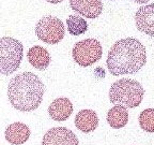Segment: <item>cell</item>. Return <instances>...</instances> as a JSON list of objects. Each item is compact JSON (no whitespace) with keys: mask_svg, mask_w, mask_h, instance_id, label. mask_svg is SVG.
I'll return each instance as SVG.
<instances>
[{"mask_svg":"<svg viewBox=\"0 0 154 145\" xmlns=\"http://www.w3.org/2000/svg\"><path fill=\"white\" fill-rule=\"evenodd\" d=\"M107 121L113 129L123 128L128 121V111L122 105L113 106L107 113Z\"/></svg>","mask_w":154,"mask_h":145,"instance_id":"14","label":"cell"},{"mask_svg":"<svg viewBox=\"0 0 154 145\" xmlns=\"http://www.w3.org/2000/svg\"><path fill=\"white\" fill-rule=\"evenodd\" d=\"M75 125L82 132H92L99 126L97 114L92 110H82L75 117Z\"/></svg>","mask_w":154,"mask_h":145,"instance_id":"12","label":"cell"},{"mask_svg":"<svg viewBox=\"0 0 154 145\" xmlns=\"http://www.w3.org/2000/svg\"><path fill=\"white\" fill-rule=\"evenodd\" d=\"M71 8L87 18H95L103 11L101 0H71Z\"/></svg>","mask_w":154,"mask_h":145,"instance_id":"9","label":"cell"},{"mask_svg":"<svg viewBox=\"0 0 154 145\" xmlns=\"http://www.w3.org/2000/svg\"><path fill=\"white\" fill-rule=\"evenodd\" d=\"M135 2H137V3H140V5H141V3H147L148 1H150V0H134Z\"/></svg>","mask_w":154,"mask_h":145,"instance_id":"18","label":"cell"},{"mask_svg":"<svg viewBox=\"0 0 154 145\" xmlns=\"http://www.w3.org/2000/svg\"><path fill=\"white\" fill-rule=\"evenodd\" d=\"M47 2L49 3H54V5H56V3H60L61 1H63V0H46Z\"/></svg>","mask_w":154,"mask_h":145,"instance_id":"17","label":"cell"},{"mask_svg":"<svg viewBox=\"0 0 154 145\" xmlns=\"http://www.w3.org/2000/svg\"><path fill=\"white\" fill-rule=\"evenodd\" d=\"M30 129L23 123H13L5 129V140L12 145H22L30 138Z\"/></svg>","mask_w":154,"mask_h":145,"instance_id":"11","label":"cell"},{"mask_svg":"<svg viewBox=\"0 0 154 145\" xmlns=\"http://www.w3.org/2000/svg\"><path fill=\"white\" fill-rule=\"evenodd\" d=\"M135 22L139 31L154 37V3L139 8L135 15Z\"/></svg>","mask_w":154,"mask_h":145,"instance_id":"8","label":"cell"},{"mask_svg":"<svg viewBox=\"0 0 154 145\" xmlns=\"http://www.w3.org/2000/svg\"><path fill=\"white\" fill-rule=\"evenodd\" d=\"M103 48L95 39H85L77 42L73 48V58L82 67H89L100 60Z\"/></svg>","mask_w":154,"mask_h":145,"instance_id":"5","label":"cell"},{"mask_svg":"<svg viewBox=\"0 0 154 145\" xmlns=\"http://www.w3.org/2000/svg\"><path fill=\"white\" fill-rule=\"evenodd\" d=\"M44 90V84L38 75L32 72H23L10 81L8 97L17 111L31 112L40 106Z\"/></svg>","mask_w":154,"mask_h":145,"instance_id":"2","label":"cell"},{"mask_svg":"<svg viewBox=\"0 0 154 145\" xmlns=\"http://www.w3.org/2000/svg\"><path fill=\"white\" fill-rule=\"evenodd\" d=\"M67 30L72 36H79L87 31L88 29V24L86 19L82 17L77 16V15H71L66 19Z\"/></svg>","mask_w":154,"mask_h":145,"instance_id":"15","label":"cell"},{"mask_svg":"<svg viewBox=\"0 0 154 145\" xmlns=\"http://www.w3.org/2000/svg\"><path fill=\"white\" fill-rule=\"evenodd\" d=\"M24 56L22 42L11 37L0 38V74L9 75L20 66Z\"/></svg>","mask_w":154,"mask_h":145,"instance_id":"4","label":"cell"},{"mask_svg":"<svg viewBox=\"0 0 154 145\" xmlns=\"http://www.w3.org/2000/svg\"><path fill=\"white\" fill-rule=\"evenodd\" d=\"M146 47L134 38L121 39L111 46L107 56V68L112 75L133 74L146 65Z\"/></svg>","mask_w":154,"mask_h":145,"instance_id":"1","label":"cell"},{"mask_svg":"<svg viewBox=\"0 0 154 145\" xmlns=\"http://www.w3.org/2000/svg\"><path fill=\"white\" fill-rule=\"evenodd\" d=\"M73 113V104L69 98H58L54 100L48 108V114L51 119L57 121H66Z\"/></svg>","mask_w":154,"mask_h":145,"instance_id":"10","label":"cell"},{"mask_svg":"<svg viewBox=\"0 0 154 145\" xmlns=\"http://www.w3.org/2000/svg\"><path fill=\"white\" fill-rule=\"evenodd\" d=\"M28 60L32 67L38 70H45L51 63V55L46 48L43 46H32L27 54Z\"/></svg>","mask_w":154,"mask_h":145,"instance_id":"13","label":"cell"},{"mask_svg":"<svg viewBox=\"0 0 154 145\" xmlns=\"http://www.w3.org/2000/svg\"><path fill=\"white\" fill-rule=\"evenodd\" d=\"M144 89L139 82L131 79H120L111 85L109 99L111 103L124 108H136L143 99Z\"/></svg>","mask_w":154,"mask_h":145,"instance_id":"3","label":"cell"},{"mask_svg":"<svg viewBox=\"0 0 154 145\" xmlns=\"http://www.w3.org/2000/svg\"><path fill=\"white\" fill-rule=\"evenodd\" d=\"M64 25L62 21L54 16H44L35 26V34L41 41L47 44H57L64 37Z\"/></svg>","mask_w":154,"mask_h":145,"instance_id":"6","label":"cell"},{"mask_svg":"<svg viewBox=\"0 0 154 145\" xmlns=\"http://www.w3.org/2000/svg\"><path fill=\"white\" fill-rule=\"evenodd\" d=\"M139 125L147 132H154V109H146L139 115Z\"/></svg>","mask_w":154,"mask_h":145,"instance_id":"16","label":"cell"},{"mask_svg":"<svg viewBox=\"0 0 154 145\" xmlns=\"http://www.w3.org/2000/svg\"><path fill=\"white\" fill-rule=\"evenodd\" d=\"M42 145H79L76 134L65 127H56L44 134Z\"/></svg>","mask_w":154,"mask_h":145,"instance_id":"7","label":"cell"}]
</instances>
